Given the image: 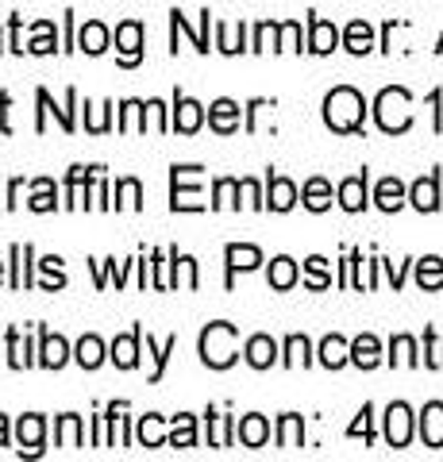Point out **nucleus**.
Instances as JSON below:
<instances>
[{
	"label": "nucleus",
	"instance_id": "obj_1",
	"mask_svg": "<svg viewBox=\"0 0 443 462\" xmlns=\"http://www.w3.org/2000/svg\"><path fill=\"white\" fill-rule=\"evenodd\" d=\"M324 124L332 127L336 135H363V124H366V100L359 89L351 85H339L324 97Z\"/></svg>",
	"mask_w": 443,
	"mask_h": 462
},
{
	"label": "nucleus",
	"instance_id": "obj_2",
	"mask_svg": "<svg viewBox=\"0 0 443 462\" xmlns=\"http://www.w3.org/2000/svg\"><path fill=\"white\" fill-rule=\"evenodd\" d=\"M197 351H201V363L208 370L235 366V358H239V328L227 324V320H212L208 328H201Z\"/></svg>",
	"mask_w": 443,
	"mask_h": 462
},
{
	"label": "nucleus",
	"instance_id": "obj_3",
	"mask_svg": "<svg viewBox=\"0 0 443 462\" xmlns=\"http://www.w3.org/2000/svg\"><path fill=\"white\" fill-rule=\"evenodd\" d=\"M409 105H412V97H409V89H401V85H390V89H382L374 97V120L385 135L409 132V124H412Z\"/></svg>",
	"mask_w": 443,
	"mask_h": 462
},
{
	"label": "nucleus",
	"instance_id": "obj_4",
	"mask_svg": "<svg viewBox=\"0 0 443 462\" xmlns=\"http://www.w3.org/2000/svg\"><path fill=\"white\" fill-rule=\"evenodd\" d=\"M193 170L197 166H170V208L174 212H205V200L201 193L193 189V185H185L193 178Z\"/></svg>",
	"mask_w": 443,
	"mask_h": 462
},
{
	"label": "nucleus",
	"instance_id": "obj_5",
	"mask_svg": "<svg viewBox=\"0 0 443 462\" xmlns=\"http://www.w3.org/2000/svg\"><path fill=\"white\" fill-rule=\"evenodd\" d=\"M35 100H39V120H35V132H47V112H54V120H59V127L69 135L78 127L74 120V108H78V89H66V108H54V100L47 89H35Z\"/></svg>",
	"mask_w": 443,
	"mask_h": 462
},
{
	"label": "nucleus",
	"instance_id": "obj_6",
	"mask_svg": "<svg viewBox=\"0 0 443 462\" xmlns=\"http://www.w3.org/2000/svg\"><path fill=\"white\" fill-rule=\"evenodd\" d=\"M224 263H227V278H224V285L232 289V285H235V273L259 270L266 258H263V251L254 247V243H227V247H224Z\"/></svg>",
	"mask_w": 443,
	"mask_h": 462
},
{
	"label": "nucleus",
	"instance_id": "obj_7",
	"mask_svg": "<svg viewBox=\"0 0 443 462\" xmlns=\"http://www.w3.org/2000/svg\"><path fill=\"white\" fill-rule=\"evenodd\" d=\"M201 124H205V105L201 100H193V97H185L181 89L174 93V116H170V127L181 135H193V132H201Z\"/></svg>",
	"mask_w": 443,
	"mask_h": 462
},
{
	"label": "nucleus",
	"instance_id": "obj_8",
	"mask_svg": "<svg viewBox=\"0 0 443 462\" xmlns=\"http://www.w3.org/2000/svg\"><path fill=\"white\" fill-rule=\"evenodd\" d=\"M409 439H412V409L405 401H393L385 409V443L401 451V447H409Z\"/></svg>",
	"mask_w": 443,
	"mask_h": 462
},
{
	"label": "nucleus",
	"instance_id": "obj_9",
	"mask_svg": "<svg viewBox=\"0 0 443 462\" xmlns=\"http://www.w3.org/2000/svg\"><path fill=\"white\" fill-rule=\"evenodd\" d=\"M116 58L127 69L143 62V23L139 20H124L116 27Z\"/></svg>",
	"mask_w": 443,
	"mask_h": 462
},
{
	"label": "nucleus",
	"instance_id": "obj_10",
	"mask_svg": "<svg viewBox=\"0 0 443 462\" xmlns=\"http://www.w3.org/2000/svg\"><path fill=\"white\" fill-rule=\"evenodd\" d=\"M69 358H74V351H69V343L59 336V331L39 328V366L42 370H62Z\"/></svg>",
	"mask_w": 443,
	"mask_h": 462
},
{
	"label": "nucleus",
	"instance_id": "obj_11",
	"mask_svg": "<svg viewBox=\"0 0 443 462\" xmlns=\"http://www.w3.org/2000/svg\"><path fill=\"white\" fill-rule=\"evenodd\" d=\"M16 439H20V455H42V439H47V420H42L39 412L20 416Z\"/></svg>",
	"mask_w": 443,
	"mask_h": 462
},
{
	"label": "nucleus",
	"instance_id": "obj_12",
	"mask_svg": "<svg viewBox=\"0 0 443 462\" xmlns=\"http://www.w3.org/2000/svg\"><path fill=\"white\" fill-rule=\"evenodd\" d=\"M366 181H370V173H366V170H363V173H351V178H343V181H339L336 197H339V208H343V212H363V208L370 205Z\"/></svg>",
	"mask_w": 443,
	"mask_h": 462
},
{
	"label": "nucleus",
	"instance_id": "obj_13",
	"mask_svg": "<svg viewBox=\"0 0 443 462\" xmlns=\"http://www.w3.org/2000/svg\"><path fill=\"white\" fill-rule=\"evenodd\" d=\"M139 346H143V328L135 324L127 336H116L112 339V346H108V358L116 363L120 370H135L139 366Z\"/></svg>",
	"mask_w": 443,
	"mask_h": 462
},
{
	"label": "nucleus",
	"instance_id": "obj_14",
	"mask_svg": "<svg viewBox=\"0 0 443 462\" xmlns=\"http://www.w3.org/2000/svg\"><path fill=\"white\" fill-rule=\"evenodd\" d=\"M336 47H339L336 23H328L324 16H317V12H309V42H305V51H312V54H332Z\"/></svg>",
	"mask_w": 443,
	"mask_h": 462
},
{
	"label": "nucleus",
	"instance_id": "obj_15",
	"mask_svg": "<svg viewBox=\"0 0 443 462\" xmlns=\"http://www.w3.org/2000/svg\"><path fill=\"white\" fill-rule=\"evenodd\" d=\"M409 205L417 212H439V173H424L409 185Z\"/></svg>",
	"mask_w": 443,
	"mask_h": 462
},
{
	"label": "nucleus",
	"instance_id": "obj_16",
	"mask_svg": "<svg viewBox=\"0 0 443 462\" xmlns=\"http://www.w3.org/2000/svg\"><path fill=\"white\" fill-rule=\"evenodd\" d=\"M8 258H12V278H8V285L12 289H32L35 285V278H32V258H35V247L32 243H12V251H8Z\"/></svg>",
	"mask_w": 443,
	"mask_h": 462
},
{
	"label": "nucleus",
	"instance_id": "obj_17",
	"mask_svg": "<svg viewBox=\"0 0 443 462\" xmlns=\"http://www.w3.org/2000/svg\"><path fill=\"white\" fill-rule=\"evenodd\" d=\"M297 185L290 178H281V173H266V208L270 212H290L297 205Z\"/></svg>",
	"mask_w": 443,
	"mask_h": 462
},
{
	"label": "nucleus",
	"instance_id": "obj_18",
	"mask_svg": "<svg viewBox=\"0 0 443 462\" xmlns=\"http://www.w3.org/2000/svg\"><path fill=\"white\" fill-rule=\"evenodd\" d=\"M239 112H243V108L235 105L232 97L212 100V105H208V127H212L217 135H235V132H239Z\"/></svg>",
	"mask_w": 443,
	"mask_h": 462
},
{
	"label": "nucleus",
	"instance_id": "obj_19",
	"mask_svg": "<svg viewBox=\"0 0 443 462\" xmlns=\"http://www.w3.org/2000/svg\"><path fill=\"white\" fill-rule=\"evenodd\" d=\"M417 420H420V439H424V447L439 451V447H443V401H428Z\"/></svg>",
	"mask_w": 443,
	"mask_h": 462
},
{
	"label": "nucleus",
	"instance_id": "obj_20",
	"mask_svg": "<svg viewBox=\"0 0 443 462\" xmlns=\"http://www.w3.org/2000/svg\"><path fill=\"white\" fill-rule=\"evenodd\" d=\"M243 358H247L251 370H270L278 363V343L270 336H251L247 343H243Z\"/></svg>",
	"mask_w": 443,
	"mask_h": 462
},
{
	"label": "nucleus",
	"instance_id": "obj_21",
	"mask_svg": "<svg viewBox=\"0 0 443 462\" xmlns=\"http://www.w3.org/2000/svg\"><path fill=\"white\" fill-rule=\"evenodd\" d=\"M235 439L243 443V447H266V439H270V420L263 412H247L243 420L235 424Z\"/></svg>",
	"mask_w": 443,
	"mask_h": 462
},
{
	"label": "nucleus",
	"instance_id": "obj_22",
	"mask_svg": "<svg viewBox=\"0 0 443 462\" xmlns=\"http://www.w3.org/2000/svg\"><path fill=\"white\" fill-rule=\"evenodd\" d=\"M266 282H270V289H278V293H285V289H293L297 282H301V270H297V263H293L290 254H278V258H270Z\"/></svg>",
	"mask_w": 443,
	"mask_h": 462
},
{
	"label": "nucleus",
	"instance_id": "obj_23",
	"mask_svg": "<svg viewBox=\"0 0 443 462\" xmlns=\"http://www.w3.org/2000/svg\"><path fill=\"white\" fill-rule=\"evenodd\" d=\"M317 358H320V366H328V370L347 366L351 363V343L343 336H324L320 346H317Z\"/></svg>",
	"mask_w": 443,
	"mask_h": 462
},
{
	"label": "nucleus",
	"instance_id": "obj_24",
	"mask_svg": "<svg viewBox=\"0 0 443 462\" xmlns=\"http://www.w3.org/2000/svg\"><path fill=\"white\" fill-rule=\"evenodd\" d=\"M108 358V346H105V339L101 336H81L78 339V346H74V363L81 366V370H97Z\"/></svg>",
	"mask_w": 443,
	"mask_h": 462
},
{
	"label": "nucleus",
	"instance_id": "obj_25",
	"mask_svg": "<svg viewBox=\"0 0 443 462\" xmlns=\"http://www.w3.org/2000/svg\"><path fill=\"white\" fill-rule=\"evenodd\" d=\"M351 363L359 366V370H374L382 363V343H378V336L363 331L359 339H351Z\"/></svg>",
	"mask_w": 443,
	"mask_h": 462
},
{
	"label": "nucleus",
	"instance_id": "obj_26",
	"mask_svg": "<svg viewBox=\"0 0 443 462\" xmlns=\"http://www.w3.org/2000/svg\"><path fill=\"white\" fill-rule=\"evenodd\" d=\"M108 42H112V32H108L101 20H89L78 32V51H85V54H105Z\"/></svg>",
	"mask_w": 443,
	"mask_h": 462
},
{
	"label": "nucleus",
	"instance_id": "obj_27",
	"mask_svg": "<svg viewBox=\"0 0 443 462\" xmlns=\"http://www.w3.org/2000/svg\"><path fill=\"white\" fill-rule=\"evenodd\" d=\"M409 200V189L397 178H382L378 181V189H374V205L382 208V212H397Z\"/></svg>",
	"mask_w": 443,
	"mask_h": 462
},
{
	"label": "nucleus",
	"instance_id": "obj_28",
	"mask_svg": "<svg viewBox=\"0 0 443 462\" xmlns=\"http://www.w3.org/2000/svg\"><path fill=\"white\" fill-rule=\"evenodd\" d=\"M343 47H347L351 54H370L374 51V27H370L366 20H351L347 32H343Z\"/></svg>",
	"mask_w": 443,
	"mask_h": 462
},
{
	"label": "nucleus",
	"instance_id": "obj_29",
	"mask_svg": "<svg viewBox=\"0 0 443 462\" xmlns=\"http://www.w3.org/2000/svg\"><path fill=\"white\" fill-rule=\"evenodd\" d=\"M101 170H105V166H69V173H66V208H78L81 189H85V185H89Z\"/></svg>",
	"mask_w": 443,
	"mask_h": 462
},
{
	"label": "nucleus",
	"instance_id": "obj_30",
	"mask_svg": "<svg viewBox=\"0 0 443 462\" xmlns=\"http://www.w3.org/2000/svg\"><path fill=\"white\" fill-rule=\"evenodd\" d=\"M54 443L59 447H85V428L78 412H66L54 420Z\"/></svg>",
	"mask_w": 443,
	"mask_h": 462
},
{
	"label": "nucleus",
	"instance_id": "obj_31",
	"mask_svg": "<svg viewBox=\"0 0 443 462\" xmlns=\"http://www.w3.org/2000/svg\"><path fill=\"white\" fill-rule=\"evenodd\" d=\"M162 420H166V416H159V412L139 416V424H135V439H139L143 447H166V443H170V436L162 431Z\"/></svg>",
	"mask_w": 443,
	"mask_h": 462
},
{
	"label": "nucleus",
	"instance_id": "obj_32",
	"mask_svg": "<svg viewBox=\"0 0 443 462\" xmlns=\"http://www.w3.org/2000/svg\"><path fill=\"white\" fill-rule=\"evenodd\" d=\"M208 447H232L235 443V416H220L217 409H208Z\"/></svg>",
	"mask_w": 443,
	"mask_h": 462
},
{
	"label": "nucleus",
	"instance_id": "obj_33",
	"mask_svg": "<svg viewBox=\"0 0 443 462\" xmlns=\"http://www.w3.org/2000/svg\"><path fill=\"white\" fill-rule=\"evenodd\" d=\"M301 205L309 212H328L332 208V185H328L324 178H309L305 189H301Z\"/></svg>",
	"mask_w": 443,
	"mask_h": 462
},
{
	"label": "nucleus",
	"instance_id": "obj_34",
	"mask_svg": "<svg viewBox=\"0 0 443 462\" xmlns=\"http://www.w3.org/2000/svg\"><path fill=\"white\" fill-rule=\"evenodd\" d=\"M5 346H8V366H12V370H27V366H35V358H32V343L20 339V328H8Z\"/></svg>",
	"mask_w": 443,
	"mask_h": 462
},
{
	"label": "nucleus",
	"instance_id": "obj_35",
	"mask_svg": "<svg viewBox=\"0 0 443 462\" xmlns=\"http://www.w3.org/2000/svg\"><path fill=\"white\" fill-rule=\"evenodd\" d=\"M281 366H290V370H297V366H312V343L305 339V336H290L281 343Z\"/></svg>",
	"mask_w": 443,
	"mask_h": 462
},
{
	"label": "nucleus",
	"instance_id": "obj_36",
	"mask_svg": "<svg viewBox=\"0 0 443 462\" xmlns=\"http://www.w3.org/2000/svg\"><path fill=\"white\" fill-rule=\"evenodd\" d=\"M170 447H197V416H170Z\"/></svg>",
	"mask_w": 443,
	"mask_h": 462
},
{
	"label": "nucleus",
	"instance_id": "obj_37",
	"mask_svg": "<svg viewBox=\"0 0 443 462\" xmlns=\"http://www.w3.org/2000/svg\"><path fill=\"white\" fill-rule=\"evenodd\" d=\"M170 27H178V32H185V35H189V39H193V47L201 51V54H208V51H212V47H208V8L201 12V27H197V32H193V27H189V20H185L178 8L170 12Z\"/></svg>",
	"mask_w": 443,
	"mask_h": 462
},
{
	"label": "nucleus",
	"instance_id": "obj_38",
	"mask_svg": "<svg viewBox=\"0 0 443 462\" xmlns=\"http://www.w3.org/2000/svg\"><path fill=\"white\" fill-rule=\"evenodd\" d=\"M239 193H243L239 178H217V185H212L208 208H239Z\"/></svg>",
	"mask_w": 443,
	"mask_h": 462
},
{
	"label": "nucleus",
	"instance_id": "obj_39",
	"mask_svg": "<svg viewBox=\"0 0 443 462\" xmlns=\"http://www.w3.org/2000/svg\"><path fill=\"white\" fill-rule=\"evenodd\" d=\"M27 208H32V212H54V208H59V189H54L51 178L32 181V200H27Z\"/></svg>",
	"mask_w": 443,
	"mask_h": 462
},
{
	"label": "nucleus",
	"instance_id": "obj_40",
	"mask_svg": "<svg viewBox=\"0 0 443 462\" xmlns=\"http://www.w3.org/2000/svg\"><path fill=\"white\" fill-rule=\"evenodd\" d=\"M417 285L428 289V293H436V289H443V258L439 254H428L417 263Z\"/></svg>",
	"mask_w": 443,
	"mask_h": 462
},
{
	"label": "nucleus",
	"instance_id": "obj_41",
	"mask_svg": "<svg viewBox=\"0 0 443 462\" xmlns=\"http://www.w3.org/2000/svg\"><path fill=\"white\" fill-rule=\"evenodd\" d=\"M301 443H305V420L297 412H285L278 420V447L290 451V447H301Z\"/></svg>",
	"mask_w": 443,
	"mask_h": 462
},
{
	"label": "nucleus",
	"instance_id": "obj_42",
	"mask_svg": "<svg viewBox=\"0 0 443 462\" xmlns=\"http://www.w3.org/2000/svg\"><path fill=\"white\" fill-rule=\"evenodd\" d=\"M178 351V336H166V343H154L147 336V355L154 358V370H151V382H162V374H166V363H170V355Z\"/></svg>",
	"mask_w": 443,
	"mask_h": 462
},
{
	"label": "nucleus",
	"instance_id": "obj_43",
	"mask_svg": "<svg viewBox=\"0 0 443 462\" xmlns=\"http://www.w3.org/2000/svg\"><path fill=\"white\" fill-rule=\"evenodd\" d=\"M390 366H420L417 339H412V336H393L390 339Z\"/></svg>",
	"mask_w": 443,
	"mask_h": 462
},
{
	"label": "nucleus",
	"instance_id": "obj_44",
	"mask_svg": "<svg viewBox=\"0 0 443 462\" xmlns=\"http://www.w3.org/2000/svg\"><path fill=\"white\" fill-rule=\"evenodd\" d=\"M112 208H132V212L143 208V185H139V178H120L116 181V200H112Z\"/></svg>",
	"mask_w": 443,
	"mask_h": 462
},
{
	"label": "nucleus",
	"instance_id": "obj_45",
	"mask_svg": "<svg viewBox=\"0 0 443 462\" xmlns=\"http://www.w3.org/2000/svg\"><path fill=\"white\" fill-rule=\"evenodd\" d=\"M243 32L247 27H232V23H217V51L224 54H239V51H251V47H243Z\"/></svg>",
	"mask_w": 443,
	"mask_h": 462
},
{
	"label": "nucleus",
	"instance_id": "obj_46",
	"mask_svg": "<svg viewBox=\"0 0 443 462\" xmlns=\"http://www.w3.org/2000/svg\"><path fill=\"white\" fill-rule=\"evenodd\" d=\"M54 47H59V32H54V23L39 20L35 23V39L27 42V51L32 54H54Z\"/></svg>",
	"mask_w": 443,
	"mask_h": 462
},
{
	"label": "nucleus",
	"instance_id": "obj_47",
	"mask_svg": "<svg viewBox=\"0 0 443 462\" xmlns=\"http://www.w3.org/2000/svg\"><path fill=\"white\" fill-rule=\"evenodd\" d=\"M305 285H309V289H328V285H332V273H328V258H320V254L305 258Z\"/></svg>",
	"mask_w": 443,
	"mask_h": 462
},
{
	"label": "nucleus",
	"instance_id": "obj_48",
	"mask_svg": "<svg viewBox=\"0 0 443 462\" xmlns=\"http://www.w3.org/2000/svg\"><path fill=\"white\" fill-rule=\"evenodd\" d=\"M93 270H97V289H105L108 282H116V285H124V273L132 270L135 263H124V266H116V258H105V266L101 263H89Z\"/></svg>",
	"mask_w": 443,
	"mask_h": 462
},
{
	"label": "nucleus",
	"instance_id": "obj_49",
	"mask_svg": "<svg viewBox=\"0 0 443 462\" xmlns=\"http://www.w3.org/2000/svg\"><path fill=\"white\" fill-rule=\"evenodd\" d=\"M39 270L47 273V282H42V289H47V293H54V289H66V273H62V258L59 254H47L39 263Z\"/></svg>",
	"mask_w": 443,
	"mask_h": 462
},
{
	"label": "nucleus",
	"instance_id": "obj_50",
	"mask_svg": "<svg viewBox=\"0 0 443 462\" xmlns=\"http://www.w3.org/2000/svg\"><path fill=\"white\" fill-rule=\"evenodd\" d=\"M370 416H374V404H363L359 420L347 428V436H351V439H359V436H363L366 443H374V420H370Z\"/></svg>",
	"mask_w": 443,
	"mask_h": 462
},
{
	"label": "nucleus",
	"instance_id": "obj_51",
	"mask_svg": "<svg viewBox=\"0 0 443 462\" xmlns=\"http://www.w3.org/2000/svg\"><path fill=\"white\" fill-rule=\"evenodd\" d=\"M424 366L443 370V339H436L432 328H424Z\"/></svg>",
	"mask_w": 443,
	"mask_h": 462
},
{
	"label": "nucleus",
	"instance_id": "obj_52",
	"mask_svg": "<svg viewBox=\"0 0 443 462\" xmlns=\"http://www.w3.org/2000/svg\"><path fill=\"white\" fill-rule=\"evenodd\" d=\"M278 27L281 23H259L251 39V51H278Z\"/></svg>",
	"mask_w": 443,
	"mask_h": 462
},
{
	"label": "nucleus",
	"instance_id": "obj_53",
	"mask_svg": "<svg viewBox=\"0 0 443 462\" xmlns=\"http://www.w3.org/2000/svg\"><path fill=\"white\" fill-rule=\"evenodd\" d=\"M278 51H305L301 47V23H297V20L278 27Z\"/></svg>",
	"mask_w": 443,
	"mask_h": 462
},
{
	"label": "nucleus",
	"instance_id": "obj_54",
	"mask_svg": "<svg viewBox=\"0 0 443 462\" xmlns=\"http://www.w3.org/2000/svg\"><path fill=\"white\" fill-rule=\"evenodd\" d=\"M239 185H243V197H247L251 208H266V193L259 189V181H254V178H239Z\"/></svg>",
	"mask_w": 443,
	"mask_h": 462
},
{
	"label": "nucleus",
	"instance_id": "obj_55",
	"mask_svg": "<svg viewBox=\"0 0 443 462\" xmlns=\"http://www.w3.org/2000/svg\"><path fill=\"white\" fill-rule=\"evenodd\" d=\"M8 108H12V93H0V132L12 135V124H8Z\"/></svg>",
	"mask_w": 443,
	"mask_h": 462
},
{
	"label": "nucleus",
	"instance_id": "obj_56",
	"mask_svg": "<svg viewBox=\"0 0 443 462\" xmlns=\"http://www.w3.org/2000/svg\"><path fill=\"white\" fill-rule=\"evenodd\" d=\"M20 193H23V178H12V185H8V200H5V208H16V205H20Z\"/></svg>",
	"mask_w": 443,
	"mask_h": 462
},
{
	"label": "nucleus",
	"instance_id": "obj_57",
	"mask_svg": "<svg viewBox=\"0 0 443 462\" xmlns=\"http://www.w3.org/2000/svg\"><path fill=\"white\" fill-rule=\"evenodd\" d=\"M185 285L189 289L201 285V278H197V258H189V254H185Z\"/></svg>",
	"mask_w": 443,
	"mask_h": 462
},
{
	"label": "nucleus",
	"instance_id": "obj_58",
	"mask_svg": "<svg viewBox=\"0 0 443 462\" xmlns=\"http://www.w3.org/2000/svg\"><path fill=\"white\" fill-rule=\"evenodd\" d=\"M382 266H385V273H390L393 289H401V285H405V266H393V263H382Z\"/></svg>",
	"mask_w": 443,
	"mask_h": 462
},
{
	"label": "nucleus",
	"instance_id": "obj_59",
	"mask_svg": "<svg viewBox=\"0 0 443 462\" xmlns=\"http://www.w3.org/2000/svg\"><path fill=\"white\" fill-rule=\"evenodd\" d=\"M0 447H8V416L0 412Z\"/></svg>",
	"mask_w": 443,
	"mask_h": 462
},
{
	"label": "nucleus",
	"instance_id": "obj_60",
	"mask_svg": "<svg viewBox=\"0 0 443 462\" xmlns=\"http://www.w3.org/2000/svg\"><path fill=\"white\" fill-rule=\"evenodd\" d=\"M0 285H5V263H0Z\"/></svg>",
	"mask_w": 443,
	"mask_h": 462
},
{
	"label": "nucleus",
	"instance_id": "obj_61",
	"mask_svg": "<svg viewBox=\"0 0 443 462\" xmlns=\"http://www.w3.org/2000/svg\"><path fill=\"white\" fill-rule=\"evenodd\" d=\"M436 51H443V35H439V47H436Z\"/></svg>",
	"mask_w": 443,
	"mask_h": 462
},
{
	"label": "nucleus",
	"instance_id": "obj_62",
	"mask_svg": "<svg viewBox=\"0 0 443 462\" xmlns=\"http://www.w3.org/2000/svg\"><path fill=\"white\" fill-rule=\"evenodd\" d=\"M0 51H5V39H0Z\"/></svg>",
	"mask_w": 443,
	"mask_h": 462
}]
</instances>
